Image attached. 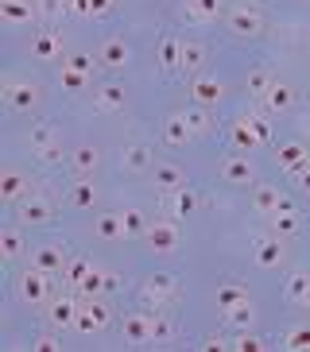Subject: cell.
<instances>
[{
  "mask_svg": "<svg viewBox=\"0 0 310 352\" xmlns=\"http://www.w3.org/2000/svg\"><path fill=\"white\" fill-rule=\"evenodd\" d=\"M276 163L283 166V170H291V175H299L302 166L310 163V151H307L302 144H283V147L276 151Z\"/></svg>",
  "mask_w": 310,
  "mask_h": 352,
  "instance_id": "13",
  "label": "cell"
},
{
  "mask_svg": "<svg viewBox=\"0 0 310 352\" xmlns=\"http://www.w3.org/2000/svg\"><path fill=\"white\" fill-rule=\"evenodd\" d=\"M97 147H78V151H74L70 155V163H74V170H78V175H90L93 166H97Z\"/></svg>",
  "mask_w": 310,
  "mask_h": 352,
  "instance_id": "36",
  "label": "cell"
},
{
  "mask_svg": "<svg viewBox=\"0 0 310 352\" xmlns=\"http://www.w3.org/2000/svg\"><path fill=\"white\" fill-rule=\"evenodd\" d=\"M28 190H31V182L20 170H4V175H0V197H4V201H16V197H23Z\"/></svg>",
  "mask_w": 310,
  "mask_h": 352,
  "instance_id": "18",
  "label": "cell"
},
{
  "mask_svg": "<svg viewBox=\"0 0 310 352\" xmlns=\"http://www.w3.org/2000/svg\"><path fill=\"white\" fill-rule=\"evenodd\" d=\"M85 78H90V74L74 70V66H66V63H62V70H59V82H62V89H70V94H82V89H85Z\"/></svg>",
  "mask_w": 310,
  "mask_h": 352,
  "instance_id": "34",
  "label": "cell"
},
{
  "mask_svg": "<svg viewBox=\"0 0 310 352\" xmlns=\"http://www.w3.org/2000/svg\"><path fill=\"white\" fill-rule=\"evenodd\" d=\"M31 263L43 271H51V275H59V271H66V248L62 244H43V248H35Z\"/></svg>",
  "mask_w": 310,
  "mask_h": 352,
  "instance_id": "10",
  "label": "cell"
},
{
  "mask_svg": "<svg viewBox=\"0 0 310 352\" xmlns=\"http://www.w3.org/2000/svg\"><path fill=\"white\" fill-rule=\"evenodd\" d=\"M202 349H206V352H221V349H229V344L217 341V337H209V341H202Z\"/></svg>",
  "mask_w": 310,
  "mask_h": 352,
  "instance_id": "54",
  "label": "cell"
},
{
  "mask_svg": "<svg viewBox=\"0 0 310 352\" xmlns=\"http://www.w3.org/2000/svg\"><path fill=\"white\" fill-rule=\"evenodd\" d=\"M229 349H237V352H260V349H264V341H260V337H248V333H245V337H237Z\"/></svg>",
  "mask_w": 310,
  "mask_h": 352,
  "instance_id": "50",
  "label": "cell"
},
{
  "mask_svg": "<svg viewBox=\"0 0 310 352\" xmlns=\"http://www.w3.org/2000/svg\"><path fill=\"white\" fill-rule=\"evenodd\" d=\"M225 318L233 321V325H237V329H245L248 321H252V302H237V306H233V310H225Z\"/></svg>",
  "mask_w": 310,
  "mask_h": 352,
  "instance_id": "44",
  "label": "cell"
},
{
  "mask_svg": "<svg viewBox=\"0 0 310 352\" xmlns=\"http://www.w3.org/2000/svg\"><path fill=\"white\" fill-rule=\"evenodd\" d=\"M43 89L31 82H4V101L12 104V109H31V104H39Z\"/></svg>",
  "mask_w": 310,
  "mask_h": 352,
  "instance_id": "7",
  "label": "cell"
},
{
  "mask_svg": "<svg viewBox=\"0 0 310 352\" xmlns=\"http://www.w3.org/2000/svg\"><path fill=\"white\" fill-rule=\"evenodd\" d=\"M39 159H43V163H62V147H59V140H54L51 147H43Z\"/></svg>",
  "mask_w": 310,
  "mask_h": 352,
  "instance_id": "53",
  "label": "cell"
},
{
  "mask_svg": "<svg viewBox=\"0 0 310 352\" xmlns=\"http://www.w3.org/2000/svg\"><path fill=\"white\" fill-rule=\"evenodd\" d=\"M28 144H31V151L39 155L43 147H51V144H54V128H51V124H39V128H31V140H28Z\"/></svg>",
  "mask_w": 310,
  "mask_h": 352,
  "instance_id": "41",
  "label": "cell"
},
{
  "mask_svg": "<svg viewBox=\"0 0 310 352\" xmlns=\"http://www.w3.org/2000/svg\"><path fill=\"white\" fill-rule=\"evenodd\" d=\"M0 16L8 23H31L39 16V4H31V0H0Z\"/></svg>",
  "mask_w": 310,
  "mask_h": 352,
  "instance_id": "12",
  "label": "cell"
},
{
  "mask_svg": "<svg viewBox=\"0 0 310 352\" xmlns=\"http://www.w3.org/2000/svg\"><path fill=\"white\" fill-rule=\"evenodd\" d=\"M283 349H291V352H310V325H295V329L283 337Z\"/></svg>",
  "mask_w": 310,
  "mask_h": 352,
  "instance_id": "35",
  "label": "cell"
},
{
  "mask_svg": "<svg viewBox=\"0 0 310 352\" xmlns=\"http://www.w3.org/2000/svg\"><path fill=\"white\" fill-rule=\"evenodd\" d=\"M147 163H152V147L147 144H132L121 151V166L124 170H147Z\"/></svg>",
  "mask_w": 310,
  "mask_h": 352,
  "instance_id": "20",
  "label": "cell"
},
{
  "mask_svg": "<svg viewBox=\"0 0 310 352\" xmlns=\"http://www.w3.org/2000/svg\"><path fill=\"white\" fill-rule=\"evenodd\" d=\"M295 178H299V186H302V190H307V194H310V163L302 166V170H299V175H295Z\"/></svg>",
  "mask_w": 310,
  "mask_h": 352,
  "instance_id": "55",
  "label": "cell"
},
{
  "mask_svg": "<svg viewBox=\"0 0 310 352\" xmlns=\"http://www.w3.org/2000/svg\"><path fill=\"white\" fill-rule=\"evenodd\" d=\"M20 213H23L28 225H47V221H51V206H47L43 197H28V201L20 206Z\"/></svg>",
  "mask_w": 310,
  "mask_h": 352,
  "instance_id": "25",
  "label": "cell"
},
{
  "mask_svg": "<svg viewBox=\"0 0 310 352\" xmlns=\"http://www.w3.org/2000/svg\"><path fill=\"white\" fill-rule=\"evenodd\" d=\"M256 263L260 267H279L283 263V244H279V236H268L256 244Z\"/></svg>",
  "mask_w": 310,
  "mask_h": 352,
  "instance_id": "21",
  "label": "cell"
},
{
  "mask_svg": "<svg viewBox=\"0 0 310 352\" xmlns=\"http://www.w3.org/2000/svg\"><path fill=\"white\" fill-rule=\"evenodd\" d=\"M152 178H155V190H167V194H171V190H178V186H186V175L178 170V166H171V163L155 166Z\"/></svg>",
  "mask_w": 310,
  "mask_h": 352,
  "instance_id": "23",
  "label": "cell"
},
{
  "mask_svg": "<svg viewBox=\"0 0 310 352\" xmlns=\"http://www.w3.org/2000/svg\"><path fill=\"white\" fill-rule=\"evenodd\" d=\"M248 294H245V287H237V283H225V287H217V306L221 310H233L237 302H245Z\"/></svg>",
  "mask_w": 310,
  "mask_h": 352,
  "instance_id": "33",
  "label": "cell"
},
{
  "mask_svg": "<svg viewBox=\"0 0 310 352\" xmlns=\"http://www.w3.org/2000/svg\"><path fill=\"white\" fill-rule=\"evenodd\" d=\"M307 132H310V113H307Z\"/></svg>",
  "mask_w": 310,
  "mask_h": 352,
  "instance_id": "58",
  "label": "cell"
},
{
  "mask_svg": "<svg viewBox=\"0 0 310 352\" xmlns=\"http://www.w3.org/2000/svg\"><path fill=\"white\" fill-rule=\"evenodd\" d=\"M121 221H124V236H144L147 232V217L140 213V209H124Z\"/></svg>",
  "mask_w": 310,
  "mask_h": 352,
  "instance_id": "31",
  "label": "cell"
},
{
  "mask_svg": "<svg viewBox=\"0 0 310 352\" xmlns=\"http://www.w3.org/2000/svg\"><path fill=\"white\" fill-rule=\"evenodd\" d=\"M78 302L74 298H54L51 302V310H47V321H51L54 329H66V325H78Z\"/></svg>",
  "mask_w": 310,
  "mask_h": 352,
  "instance_id": "11",
  "label": "cell"
},
{
  "mask_svg": "<svg viewBox=\"0 0 310 352\" xmlns=\"http://www.w3.org/2000/svg\"><path fill=\"white\" fill-rule=\"evenodd\" d=\"M31 349H35V352H54V349H62V344L54 341L51 333H47V337H35V341H31Z\"/></svg>",
  "mask_w": 310,
  "mask_h": 352,
  "instance_id": "52",
  "label": "cell"
},
{
  "mask_svg": "<svg viewBox=\"0 0 310 352\" xmlns=\"http://www.w3.org/2000/svg\"><path fill=\"white\" fill-rule=\"evenodd\" d=\"M93 197H97V190H93V182H78V186H74V194H70V201L74 206H93Z\"/></svg>",
  "mask_w": 310,
  "mask_h": 352,
  "instance_id": "46",
  "label": "cell"
},
{
  "mask_svg": "<svg viewBox=\"0 0 310 352\" xmlns=\"http://www.w3.org/2000/svg\"><path fill=\"white\" fill-rule=\"evenodd\" d=\"M97 236H101V240H124L121 213H101V217H97Z\"/></svg>",
  "mask_w": 310,
  "mask_h": 352,
  "instance_id": "27",
  "label": "cell"
},
{
  "mask_svg": "<svg viewBox=\"0 0 310 352\" xmlns=\"http://www.w3.org/2000/svg\"><path fill=\"white\" fill-rule=\"evenodd\" d=\"M183 16L186 20H198V23L217 20L221 16V0H183Z\"/></svg>",
  "mask_w": 310,
  "mask_h": 352,
  "instance_id": "15",
  "label": "cell"
},
{
  "mask_svg": "<svg viewBox=\"0 0 310 352\" xmlns=\"http://www.w3.org/2000/svg\"><path fill=\"white\" fill-rule=\"evenodd\" d=\"M109 321H113V310L101 298H85V306L78 310V329L82 333H101Z\"/></svg>",
  "mask_w": 310,
  "mask_h": 352,
  "instance_id": "3",
  "label": "cell"
},
{
  "mask_svg": "<svg viewBox=\"0 0 310 352\" xmlns=\"http://www.w3.org/2000/svg\"><path fill=\"white\" fill-rule=\"evenodd\" d=\"M31 54H35V58H43V63H51V58H59V35H39V39H35V47H31Z\"/></svg>",
  "mask_w": 310,
  "mask_h": 352,
  "instance_id": "32",
  "label": "cell"
},
{
  "mask_svg": "<svg viewBox=\"0 0 310 352\" xmlns=\"http://www.w3.org/2000/svg\"><path fill=\"white\" fill-rule=\"evenodd\" d=\"M271 82H276V78H271L268 66H256V70L248 74L245 89H248V97H264V94H268V85H271Z\"/></svg>",
  "mask_w": 310,
  "mask_h": 352,
  "instance_id": "28",
  "label": "cell"
},
{
  "mask_svg": "<svg viewBox=\"0 0 310 352\" xmlns=\"http://www.w3.org/2000/svg\"><path fill=\"white\" fill-rule=\"evenodd\" d=\"M260 104H264L268 113H287L291 104H295V89H291L287 82H271L268 94L260 97Z\"/></svg>",
  "mask_w": 310,
  "mask_h": 352,
  "instance_id": "9",
  "label": "cell"
},
{
  "mask_svg": "<svg viewBox=\"0 0 310 352\" xmlns=\"http://www.w3.org/2000/svg\"><path fill=\"white\" fill-rule=\"evenodd\" d=\"M113 287H116V275H109V271H101V267H93L90 275L82 279V287H78V290H82L85 298H101L105 290H113Z\"/></svg>",
  "mask_w": 310,
  "mask_h": 352,
  "instance_id": "14",
  "label": "cell"
},
{
  "mask_svg": "<svg viewBox=\"0 0 310 352\" xmlns=\"http://www.w3.org/2000/svg\"><path fill=\"white\" fill-rule=\"evenodd\" d=\"M70 12H82L85 16V12H90V0H70Z\"/></svg>",
  "mask_w": 310,
  "mask_h": 352,
  "instance_id": "56",
  "label": "cell"
},
{
  "mask_svg": "<svg viewBox=\"0 0 310 352\" xmlns=\"http://www.w3.org/2000/svg\"><path fill=\"white\" fill-rule=\"evenodd\" d=\"M66 66H74V70H82V74H93V54L78 51V54H70V58H66Z\"/></svg>",
  "mask_w": 310,
  "mask_h": 352,
  "instance_id": "49",
  "label": "cell"
},
{
  "mask_svg": "<svg viewBox=\"0 0 310 352\" xmlns=\"http://www.w3.org/2000/svg\"><path fill=\"white\" fill-rule=\"evenodd\" d=\"M109 12H113V0H90V12H85V16L101 20V16H109Z\"/></svg>",
  "mask_w": 310,
  "mask_h": 352,
  "instance_id": "51",
  "label": "cell"
},
{
  "mask_svg": "<svg viewBox=\"0 0 310 352\" xmlns=\"http://www.w3.org/2000/svg\"><path fill=\"white\" fill-rule=\"evenodd\" d=\"M307 294H310V275H302V271H295V275H291V283H287V298L302 302Z\"/></svg>",
  "mask_w": 310,
  "mask_h": 352,
  "instance_id": "43",
  "label": "cell"
},
{
  "mask_svg": "<svg viewBox=\"0 0 310 352\" xmlns=\"http://www.w3.org/2000/svg\"><path fill=\"white\" fill-rule=\"evenodd\" d=\"M20 252H23L20 232H12V228H4V232H0V256H4V259H16Z\"/></svg>",
  "mask_w": 310,
  "mask_h": 352,
  "instance_id": "38",
  "label": "cell"
},
{
  "mask_svg": "<svg viewBox=\"0 0 310 352\" xmlns=\"http://www.w3.org/2000/svg\"><path fill=\"white\" fill-rule=\"evenodd\" d=\"M245 120L256 128V135L264 140V144H268V140H271V124H268V120H264V116H256V113H245Z\"/></svg>",
  "mask_w": 310,
  "mask_h": 352,
  "instance_id": "48",
  "label": "cell"
},
{
  "mask_svg": "<svg viewBox=\"0 0 310 352\" xmlns=\"http://www.w3.org/2000/svg\"><path fill=\"white\" fill-rule=\"evenodd\" d=\"M221 178H225V182H237V186H248V182H252V159H245V155L225 159V166H221Z\"/></svg>",
  "mask_w": 310,
  "mask_h": 352,
  "instance_id": "16",
  "label": "cell"
},
{
  "mask_svg": "<svg viewBox=\"0 0 310 352\" xmlns=\"http://www.w3.org/2000/svg\"><path fill=\"white\" fill-rule=\"evenodd\" d=\"M124 337L132 344L152 341V318H147V314H128V318H124Z\"/></svg>",
  "mask_w": 310,
  "mask_h": 352,
  "instance_id": "17",
  "label": "cell"
},
{
  "mask_svg": "<svg viewBox=\"0 0 310 352\" xmlns=\"http://www.w3.org/2000/svg\"><path fill=\"white\" fill-rule=\"evenodd\" d=\"M144 240H147V248H152L155 256H171V252L178 248V228L171 225V221H152L147 232H144Z\"/></svg>",
  "mask_w": 310,
  "mask_h": 352,
  "instance_id": "2",
  "label": "cell"
},
{
  "mask_svg": "<svg viewBox=\"0 0 310 352\" xmlns=\"http://www.w3.org/2000/svg\"><path fill=\"white\" fill-rule=\"evenodd\" d=\"M97 109H105V113L124 109V85H105L101 94H97Z\"/></svg>",
  "mask_w": 310,
  "mask_h": 352,
  "instance_id": "30",
  "label": "cell"
},
{
  "mask_svg": "<svg viewBox=\"0 0 310 352\" xmlns=\"http://www.w3.org/2000/svg\"><path fill=\"white\" fill-rule=\"evenodd\" d=\"M178 58H183V43H178V39H163V43H159V63H163V66H175V70H178Z\"/></svg>",
  "mask_w": 310,
  "mask_h": 352,
  "instance_id": "39",
  "label": "cell"
},
{
  "mask_svg": "<svg viewBox=\"0 0 310 352\" xmlns=\"http://www.w3.org/2000/svg\"><path fill=\"white\" fill-rule=\"evenodd\" d=\"M252 209L264 213V217H276V213H287L291 201H287V194H283L279 186H256V194H252Z\"/></svg>",
  "mask_w": 310,
  "mask_h": 352,
  "instance_id": "4",
  "label": "cell"
},
{
  "mask_svg": "<svg viewBox=\"0 0 310 352\" xmlns=\"http://www.w3.org/2000/svg\"><path fill=\"white\" fill-rule=\"evenodd\" d=\"M140 294H144L147 306H155V310H159L167 298H175V275H163V271H159V275H147Z\"/></svg>",
  "mask_w": 310,
  "mask_h": 352,
  "instance_id": "6",
  "label": "cell"
},
{
  "mask_svg": "<svg viewBox=\"0 0 310 352\" xmlns=\"http://www.w3.org/2000/svg\"><path fill=\"white\" fill-rule=\"evenodd\" d=\"M229 28H233V35L256 39V35L264 32V16H260V8H252V4H240V8H233V16H229Z\"/></svg>",
  "mask_w": 310,
  "mask_h": 352,
  "instance_id": "5",
  "label": "cell"
},
{
  "mask_svg": "<svg viewBox=\"0 0 310 352\" xmlns=\"http://www.w3.org/2000/svg\"><path fill=\"white\" fill-rule=\"evenodd\" d=\"M233 144H237L240 151H256V147L264 144V140H260V135H256V128H252V124L245 120V116H240V120H237V128H233Z\"/></svg>",
  "mask_w": 310,
  "mask_h": 352,
  "instance_id": "26",
  "label": "cell"
},
{
  "mask_svg": "<svg viewBox=\"0 0 310 352\" xmlns=\"http://www.w3.org/2000/svg\"><path fill=\"white\" fill-rule=\"evenodd\" d=\"M276 232L279 236H287V232H299V213H295V209H287V213H276Z\"/></svg>",
  "mask_w": 310,
  "mask_h": 352,
  "instance_id": "45",
  "label": "cell"
},
{
  "mask_svg": "<svg viewBox=\"0 0 310 352\" xmlns=\"http://www.w3.org/2000/svg\"><path fill=\"white\" fill-rule=\"evenodd\" d=\"M90 271H93V267H90V259H70L62 275H66V283H74V287H82V279L90 275Z\"/></svg>",
  "mask_w": 310,
  "mask_h": 352,
  "instance_id": "42",
  "label": "cell"
},
{
  "mask_svg": "<svg viewBox=\"0 0 310 352\" xmlns=\"http://www.w3.org/2000/svg\"><path fill=\"white\" fill-rule=\"evenodd\" d=\"M202 63H206V47H202V43H183V58H178V70H190V74H194Z\"/></svg>",
  "mask_w": 310,
  "mask_h": 352,
  "instance_id": "29",
  "label": "cell"
},
{
  "mask_svg": "<svg viewBox=\"0 0 310 352\" xmlns=\"http://www.w3.org/2000/svg\"><path fill=\"white\" fill-rule=\"evenodd\" d=\"M190 97H194L202 109H217V104H221V97H225V85L217 82V78H194Z\"/></svg>",
  "mask_w": 310,
  "mask_h": 352,
  "instance_id": "8",
  "label": "cell"
},
{
  "mask_svg": "<svg viewBox=\"0 0 310 352\" xmlns=\"http://www.w3.org/2000/svg\"><path fill=\"white\" fill-rule=\"evenodd\" d=\"M47 290H51V271H43V267L31 263L20 275V298L28 302V306H39V302L47 298Z\"/></svg>",
  "mask_w": 310,
  "mask_h": 352,
  "instance_id": "1",
  "label": "cell"
},
{
  "mask_svg": "<svg viewBox=\"0 0 310 352\" xmlns=\"http://www.w3.org/2000/svg\"><path fill=\"white\" fill-rule=\"evenodd\" d=\"M171 217H190L198 209V197H194V190H186V186H178V190H171Z\"/></svg>",
  "mask_w": 310,
  "mask_h": 352,
  "instance_id": "24",
  "label": "cell"
},
{
  "mask_svg": "<svg viewBox=\"0 0 310 352\" xmlns=\"http://www.w3.org/2000/svg\"><path fill=\"white\" fill-rule=\"evenodd\" d=\"M190 135H194V132H190V124H186V116H183V113H178V116H167V124H163V140H167L171 147H183L186 140H190Z\"/></svg>",
  "mask_w": 310,
  "mask_h": 352,
  "instance_id": "22",
  "label": "cell"
},
{
  "mask_svg": "<svg viewBox=\"0 0 310 352\" xmlns=\"http://www.w3.org/2000/svg\"><path fill=\"white\" fill-rule=\"evenodd\" d=\"M97 63H101L105 70H121V66L128 63V47H124V39H109V43H105Z\"/></svg>",
  "mask_w": 310,
  "mask_h": 352,
  "instance_id": "19",
  "label": "cell"
},
{
  "mask_svg": "<svg viewBox=\"0 0 310 352\" xmlns=\"http://www.w3.org/2000/svg\"><path fill=\"white\" fill-rule=\"evenodd\" d=\"M39 4L43 16H62V12H70V0H35Z\"/></svg>",
  "mask_w": 310,
  "mask_h": 352,
  "instance_id": "47",
  "label": "cell"
},
{
  "mask_svg": "<svg viewBox=\"0 0 310 352\" xmlns=\"http://www.w3.org/2000/svg\"><path fill=\"white\" fill-rule=\"evenodd\" d=\"M147 318H152V341H171L175 337V321L167 314H147Z\"/></svg>",
  "mask_w": 310,
  "mask_h": 352,
  "instance_id": "37",
  "label": "cell"
},
{
  "mask_svg": "<svg viewBox=\"0 0 310 352\" xmlns=\"http://www.w3.org/2000/svg\"><path fill=\"white\" fill-rule=\"evenodd\" d=\"M186 124H190V132L194 135H206L209 132V116H206V109H202V104H198V109H186Z\"/></svg>",
  "mask_w": 310,
  "mask_h": 352,
  "instance_id": "40",
  "label": "cell"
},
{
  "mask_svg": "<svg viewBox=\"0 0 310 352\" xmlns=\"http://www.w3.org/2000/svg\"><path fill=\"white\" fill-rule=\"evenodd\" d=\"M302 306H307V310H310V294H307V298H302Z\"/></svg>",
  "mask_w": 310,
  "mask_h": 352,
  "instance_id": "57",
  "label": "cell"
}]
</instances>
